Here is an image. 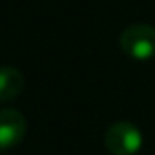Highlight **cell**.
<instances>
[{"instance_id": "cell-3", "label": "cell", "mask_w": 155, "mask_h": 155, "mask_svg": "<svg viewBox=\"0 0 155 155\" xmlns=\"http://www.w3.org/2000/svg\"><path fill=\"white\" fill-rule=\"evenodd\" d=\"M26 117L13 108H0V151L18 146L26 135Z\"/></svg>"}, {"instance_id": "cell-1", "label": "cell", "mask_w": 155, "mask_h": 155, "mask_svg": "<svg viewBox=\"0 0 155 155\" xmlns=\"http://www.w3.org/2000/svg\"><path fill=\"white\" fill-rule=\"evenodd\" d=\"M119 46L131 60H150L155 57V28L148 24H133L120 33Z\"/></svg>"}, {"instance_id": "cell-2", "label": "cell", "mask_w": 155, "mask_h": 155, "mask_svg": "<svg viewBox=\"0 0 155 155\" xmlns=\"http://www.w3.org/2000/svg\"><path fill=\"white\" fill-rule=\"evenodd\" d=\"M104 146L111 155H135L142 148V131L133 122L119 120L108 128Z\"/></svg>"}, {"instance_id": "cell-4", "label": "cell", "mask_w": 155, "mask_h": 155, "mask_svg": "<svg viewBox=\"0 0 155 155\" xmlns=\"http://www.w3.org/2000/svg\"><path fill=\"white\" fill-rule=\"evenodd\" d=\"M24 90V75L17 68L2 66L0 68V102L15 101Z\"/></svg>"}]
</instances>
